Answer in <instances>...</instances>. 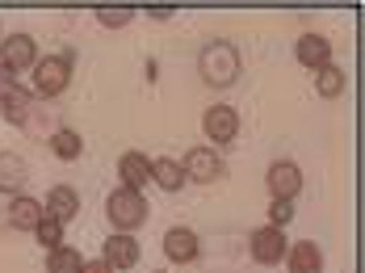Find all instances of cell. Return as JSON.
Segmentation results:
<instances>
[{"mask_svg": "<svg viewBox=\"0 0 365 273\" xmlns=\"http://www.w3.org/2000/svg\"><path fill=\"white\" fill-rule=\"evenodd\" d=\"M244 72V55L240 46L227 38H210L202 51H197V80L206 88H231Z\"/></svg>", "mask_w": 365, "mask_h": 273, "instance_id": "cell-1", "label": "cell"}, {"mask_svg": "<svg viewBox=\"0 0 365 273\" xmlns=\"http://www.w3.org/2000/svg\"><path fill=\"white\" fill-rule=\"evenodd\" d=\"M72 68H76L72 51H63V55H38V63L30 68V93H34V101L63 97L68 84H72Z\"/></svg>", "mask_w": 365, "mask_h": 273, "instance_id": "cell-2", "label": "cell"}, {"mask_svg": "<svg viewBox=\"0 0 365 273\" xmlns=\"http://www.w3.org/2000/svg\"><path fill=\"white\" fill-rule=\"evenodd\" d=\"M106 219H110L113 232L135 235L147 219H151V206H147L143 194H135V190H122V185H118V190H110V197H106Z\"/></svg>", "mask_w": 365, "mask_h": 273, "instance_id": "cell-3", "label": "cell"}, {"mask_svg": "<svg viewBox=\"0 0 365 273\" xmlns=\"http://www.w3.org/2000/svg\"><path fill=\"white\" fill-rule=\"evenodd\" d=\"M181 172H185V185L193 181V185H215L227 177V164L215 148H206V143H197V148H189L181 156Z\"/></svg>", "mask_w": 365, "mask_h": 273, "instance_id": "cell-4", "label": "cell"}, {"mask_svg": "<svg viewBox=\"0 0 365 273\" xmlns=\"http://www.w3.org/2000/svg\"><path fill=\"white\" fill-rule=\"evenodd\" d=\"M240 110L235 105H210L206 114H202V135H206V148H227V143H235L240 139Z\"/></svg>", "mask_w": 365, "mask_h": 273, "instance_id": "cell-5", "label": "cell"}, {"mask_svg": "<svg viewBox=\"0 0 365 273\" xmlns=\"http://www.w3.org/2000/svg\"><path fill=\"white\" fill-rule=\"evenodd\" d=\"M286 248H290V239L282 227H256L248 232V257H252L256 265H264V269H273V265H282L286 261Z\"/></svg>", "mask_w": 365, "mask_h": 273, "instance_id": "cell-6", "label": "cell"}, {"mask_svg": "<svg viewBox=\"0 0 365 273\" xmlns=\"http://www.w3.org/2000/svg\"><path fill=\"white\" fill-rule=\"evenodd\" d=\"M34 63H38L34 34H9V38H0V72L21 76V72H30Z\"/></svg>", "mask_w": 365, "mask_h": 273, "instance_id": "cell-7", "label": "cell"}, {"mask_svg": "<svg viewBox=\"0 0 365 273\" xmlns=\"http://www.w3.org/2000/svg\"><path fill=\"white\" fill-rule=\"evenodd\" d=\"M302 185H307V177H302V168L294 160H273L264 168V190H269V197L294 202V197L302 194Z\"/></svg>", "mask_w": 365, "mask_h": 273, "instance_id": "cell-8", "label": "cell"}, {"mask_svg": "<svg viewBox=\"0 0 365 273\" xmlns=\"http://www.w3.org/2000/svg\"><path fill=\"white\" fill-rule=\"evenodd\" d=\"M139 257H143V248H139V239H135V235L110 232V239L101 244V261H106L113 273L135 269V265H139Z\"/></svg>", "mask_w": 365, "mask_h": 273, "instance_id": "cell-9", "label": "cell"}, {"mask_svg": "<svg viewBox=\"0 0 365 273\" xmlns=\"http://www.w3.org/2000/svg\"><path fill=\"white\" fill-rule=\"evenodd\" d=\"M164 257L173 265H193L202 257V235L193 227H168L164 232Z\"/></svg>", "mask_w": 365, "mask_h": 273, "instance_id": "cell-10", "label": "cell"}, {"mask_svg": "<svg viewBox=\"0 0 365 273\" xmlns=\"http://www.w3.org/2000/svg\"><path fill=\"white\" fill-rule=\"evenodd\" d=\"M42 202L30 194H17V197H9V206H4V227H13V232H26V235H34V227L42 223Z\"/></svg>", "mask_w": 365, "mask_h": 273, "instance_id": "cell-11", "label": "cell"}, {"mask_svg": "<svg viewBox=\"0 0 365 273\" xmlns=\"http://www.w3.org/2000/svg\"><path fill=\"white\" fill-rule=\"evenodd\" d=\"M118 181H122V190L143 194L151 185V156L147 152H122L118 156Z\"/></svg>", "mask_w": 365, "mask_h": 273, "instance_id": "cell-12", "label": "cell"}, {"mask_svg": "<svg viewBox=\"0 0 365 273\" xmlns=\"http://www.w3.org/2000/svg\"><path fill=\"white\" fill-rule=\"evenodd\" d=\"M34 93L26 88V84H13L9 93H0V118L9 122V126H26L30 114H34Z\"/></svg>", "mask_w": 365, "mask_h": 273, "instance_id": "cell-13", "label": "cell"}, {"mask_svg": "<svg viewBox=\"0 0 365 273\" xmlns=\"http://www.w3.org/2000/svg\"><path fill=\"white\" fill-rule=\"evenodd\" d=\"M42 210H46V219H55V223H72L80 219V194H76L72 185H51L46 190V202H42Z\"/></svg>", "mask_w": 365, "mask_h": 273, "instance_id": "cell-14", "label": "cell"}, {"mask_svg": "<svg viewBox=\"0 0 365 273\" xmlns=\"http://www.w3.org/2000/svg\"><path fill=\"white\" fill-rule=\"evenodd\" d=\"M294 59H298L307 72H319V68L331 63V42L324 38V34H298V42H294Z\"/></svg>", "mask_w": 365, "mask_h": 273, "instance_id": "cell-15", "label": "cell"}, {"mask_svg": "<svg viewBox=\"0 0 365 273\" xmlns=\"http://www.w3.org/2000/svg\"><path fill=\"white\" fill-rule=\"evenodd\" d=\"M26 185H30V164H26V156H17V152H0V194L17 197Z\"/></svg>", "mask_w": 365, "mask_h": 273, "instance_id": "cell-16", "label": "cell"}, {"mask_svg": "<svg viewBox=\"0 0 365 273\" xmlns=\"http://www.w3.org/2000/svg\"><path fill=\"white\" fill-rule=\"evenodd\" d=\"M286 269L290 273H324V248L315 239H298L286 248Z\"/></svg>", "mask_w": 365, "mask_h": 273, "instance_id": "cell-17", "label": "cell"}, {"mask_svg": "<svg viewBox=\"0 0 365 273\" xmlns=\"http://www.w3.org/2000/svg\"><path fill=\"white\" fill-rule=\"evenodd\" d=\"M46 143H51V156L63 160V164H72V160L84 156V135H80L76 126H55V130L46 135Z\"/></svg>", "mask_w": 365, "mask_h": 273, "instance_id": "cell-18", "label": "cell"}, {"mask_svg": "<svg viewBox=\"0 0 365 273\" xmlns=\"http://www.w3.org/2000/svg\"><path fill=\"white\" fill-rule=\"evenodd\" d=\"M151 185H160L164 194H181L185 190V172L177 156H155L151 160Z\"/></svg>", "mask_w": 365, "mask_h": 273, "instance_id": "cell-19", "label": "cell"}, {"mask_svg": "<svg viewBox=\"0 0 365 273\" xmlns=\"http://www.w3.org/2000/svg\"><path fill=\"white\" fill-rule=\"evenodd\" d=\"M344 88H349V72H344V68L328 63V68L315 72V97H319V101H340Z\"/></svg>", "mask_w": 365, "mask_h": 273, "instance_id": "cell-20", "label": "cell"}, {"mask_svg": "<svg viewBox=\"0 0 365 273\" xmlns=\"http://www.w3.org/2000/svg\"><path fill=\"white\" fill-rule=\"evenodd\" d=\"M93 17H97L101 30H126V26L139 17V4H97Z\"/></svg>", "mask_w": 365, "mask_h": 273, "instance_id": "cell-21", "label": "cell"}, {"mask_svg": "<svg viewBox=\"0 0 365 273\" xmlns=\"http://www.w3.org/2000/svg\"><path fill=\"white\" fill-rule=\"evenodd\" d=\"M80 269H84V257L72 244H59V248L46 252V273H80Z\"/></svg>", "mask_w": 365, "mask_h": 273, "instance_id": "cell-22", "label": "cell"}, {"mask_svg": "<svg viewBox=\"0 0 365 273\" xmlns=\"http://www.w3.org/2000/svg\"><path fill=\"white\" fill-rule=\"evenodd\" d=\"M63 232H68L63 223H55V219H46V215H42V223L34 227V239L42 244V248H46V252H51V248H59V244H68V239H63Z\"/></svg>", "mask_w": 365, "mask_h": 273, "instance_id": "cell-23", "label": "cell"}, {"mask_svg": "<svg viewBox=\"0 0 365 273\" xmlns=\"http://www.w3.org/2000/svg\"><path fill=\"white\" fill-rule=\"evenodd\" d=\"M294 219V202H282V197H269V227H290Z\"/></svg>", "mask_w": 365, "mask_h": 273, "instance_id": "cell-24", "label": "cell"}, {"mask_svg": "<svg viewBox=\"0 0 365 273\" xmlns=\"http://www.w3.org/2000/svg\"><path fill=\"white\" fill-rule=\"evenodd\" d=\"M147 17L151 21H173L177 17V4H147Z\"/></svg>", "mask_w": 365, "mask_h": 273, "instance_id": "cell-25", "label": "cell"}, {"mask_svg": "<svg viewBox=\"0 0 365 273\" xmlns=\"http://www.w3.org/2000/svg\"><path fill=\"white\" fill-rule=\"evenodd\" d=\"M80 273H113V269L106 265V261H84V269Z\"/></svg>", "mask_w": 365, "mask_h": 273, "instance_id": "cell-26", "label": "cell"}, {"mask_svg": "<svg viewBox=\"0 0 365 273\" xmlns=\"http://www.w3.org/2000/svg\"><path fill=\"white\" fill-rule=\"evenodd\" d=\"M4 206H9V197L0 194V227H4Z\"/></svg>", "mask_w": 365, "mask_h": 273, "instance_id": "cell-27", "label": "cell"}, {"mask_svg": "<svg viewBox=\"0 0 365 273\" xmlns=\"http://www.w3.org/2000/svg\"><path fill=\"white\" fill-rule=\"evenodd\" d=\"M0 38H4V26H0Z\"/></svg>", "mask_w": 365, "mask_h": 273, "instance_id": "cell-28", "label": "cell"}, {"mask_svg": "<svg viewBox=\"0 0 365 273\" xmlns=\"http://www.w3.org/2000/svg\"><path fill=\"white\" fill-rule=\"evenodd\" d=\"M155 273H168V269H155Z\"/></svg>", "mask_w": 365, "mask_h": 273, "instance_id": "cell-29", "label": "cell"}]
</instances>
